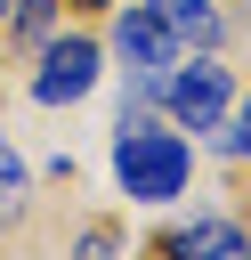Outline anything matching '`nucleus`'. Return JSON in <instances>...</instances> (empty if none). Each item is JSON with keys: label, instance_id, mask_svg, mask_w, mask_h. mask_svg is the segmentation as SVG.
I'll list each match as a JSON object with an SVG mask.
<instances>
[{"label": "nucleus", "instance_id": "6e6552de", "mask_svg": "<svg viewBox=\"0 0 251 260\" xmlns=\"http://www.w3.org/2000/svg\"><path fill=\"white\" fill-rule=\"evenodd\" d=\"M219 154H235V162H243V154H251V98H243V114H235V130H227V138H219Z\"/></svg>", "mask_w": 251, "mask_h": 260}, {"label": "nucleus", "instance_id": "f257e3e1", "mask_svg": "<svg viewBox=\"0 0 251 260\" xmlns=\"http://www.w3.org/2000/svg\"><path fill=\"white\" fill-rule=\"evenodd\" d=\"M186 171H194V154H186L178 130H162V122H146V114H121V138H113V179H121V195L170 203V195H186Z\"/></svg>", "mask_w": 251, "mask_h": 260}, {"label": "nucleus", "instance_id": "9d476101", "mask_svg": "<svg viewBox=\"0 0 251 260\" xmlns=\"http://www.w3.org/2000/svg\"><path fill=\"white\" fill-rule=\"evenodd\" d=\"M73 8H113V0H73Z\"/></svg>", "mask_w": 251, "mask_h": 260}, {"label": "nucleus", "instance_id": "20e7f679", "mask_svg": "<svg viewBox=\"0 0 251 260\" xmlns=\"http://www.w3.org/2000/svg\"><path fill=\"white\" fill-rule=\"evenodd\" d=\"M89 81H97V41H49V57L32 73V98L40 106H73V98H89Z\"/></svg>", "mask_w": 251, "mask_h": 260}, {"label": "nucleus", "instance_id": "7ed1b4c3", "mask_svg": "<svg viewBox=\"0 0 251 260\" xmlns=\"http://www.w3.org/2000/svg\"><path fill=\"white\" fill-rule=\"evenodd\" d=\"M113 49H121V65H130V81H138V98H162V73L178 65L170 24H162L154 8H130V16L113 24Z\"/></svg>", "mask_w": 251, "mask_h": 260}, {"label": "nucleus", "instance_id": "f03ea898", "mask_svg": "<svg viewBox=\"0 0 251 260\" xmlns=\"http://www.w3.org/2000/svg\"><path fill=\"white\" fill-rule=\"evenodd\" d=\"M162 106H170L178 130H219L227 106H235V81H227V65L194 57V65H170L162 73Z\"/></svg>", "mask_w": 251, "mask_h": 260}, {"label": "nucleus", "instance_id": "39448f33", "mask_svg": "<svg viewBox=\"0 0 251 260\" xmlns=\"http://www.w3.org/2000/svg\"><path fill=\"white\" fill-rule=\"evenodd\" d=\"M154 252L162 260H251V236L235 219H194V228H170Z\"/></svg>", "mask_w": 251, "mask_h": 260}, {"label": "nucleus", "instance_id": "423d86ee", "mask_svg": "<svg viewBox=\"0 0 251 260\" xmlns=\"http://www.w3.org/2000/svg\"><path fill=\"white\" fill-rule=\"evenodd\" d=\"M154 16L170 24V41H194V49L219 41V8L211 0H154Z\"/></svg>", "mask_w": 251, "mask_h": 260}, {"label": "nucleus", "instance_id": "9b49d317", "mask_svg": "<svg viewBox=\"0 0 251 260\" xmlns=\"http://www.w3.org/2000/svg\"><path fill=\"white\" fill-rule=\"evenodd\" d=\"M8 8H16V0H0V16H8Z\"/></svg>", "mask_w": 251, "mask_h": 260}, {"label": "nucleus", "instance_id": "1a4fd4ad", "mask_svg": "<svg viewBox=\"0 0 251 260\" xmlns=\"http://www.w3.org/2000/svg\"><path fill=\"white\" fill-rule=\"evenodd\" d=\"M81 260H113V228H89L81 236Z\"/></svg>", "mask_w": 251, "mask_h": 260}, {"label": "nucleus", "instance_id": "0eeeda50", "mask_svg": "<svg viewBox=\"0 0 251 260\" xmlns=\"http://www.w3.org/2000/svg\"><path fill=\"white\" fill-rule=\"evenodd\" d=\"M16 203H24V162H16V146L0 138V219H8Z\"/></svg>", "mask_w": 251, "mask_h": 260}]
</instances>
